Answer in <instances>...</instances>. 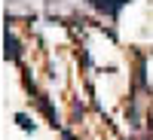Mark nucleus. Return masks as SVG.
<instances>
[{"label":"nucleus","instance_id":"2","mask_svg":"<svg viewBox=\"0 0 153 140\" xmlns=\"http://www.w3.org/2000/svg\"><path fill=\"white\" fill-rule=\"evenodd\" d=\"M6 46H9V58H19V43H16V37H12V34H6Z\"/></svg>","mask_w":153,"mask_h":140},{"label":"nucleus","instance_id":"3","mask_svg":"<svg viewBox=\"0 0 153 140\" xmlns=\"http://www.w3.org/2000/svg\"><path fill=\"white\" fill-rule=\"evenodd\" d=\"M19 125H22V128H25V131H28V128L34 131V122H28V116H19Z\"/></svg>","mask_w":153,"mask_h":140},{"label":"nucleus","instance_id":"1","mask_svg":"<svg viewBox=\"0 0 153 140\" xmlns=\"http://www.w3.org/2000/svg\"><path fill=\"white\" fill-rule=\"evenodd\" d=\"M126 3H129V0H92V6L101 9V12H107V15H117Z\"/></svg>","mask_w":153,"mask_h":140}]
</instances>
